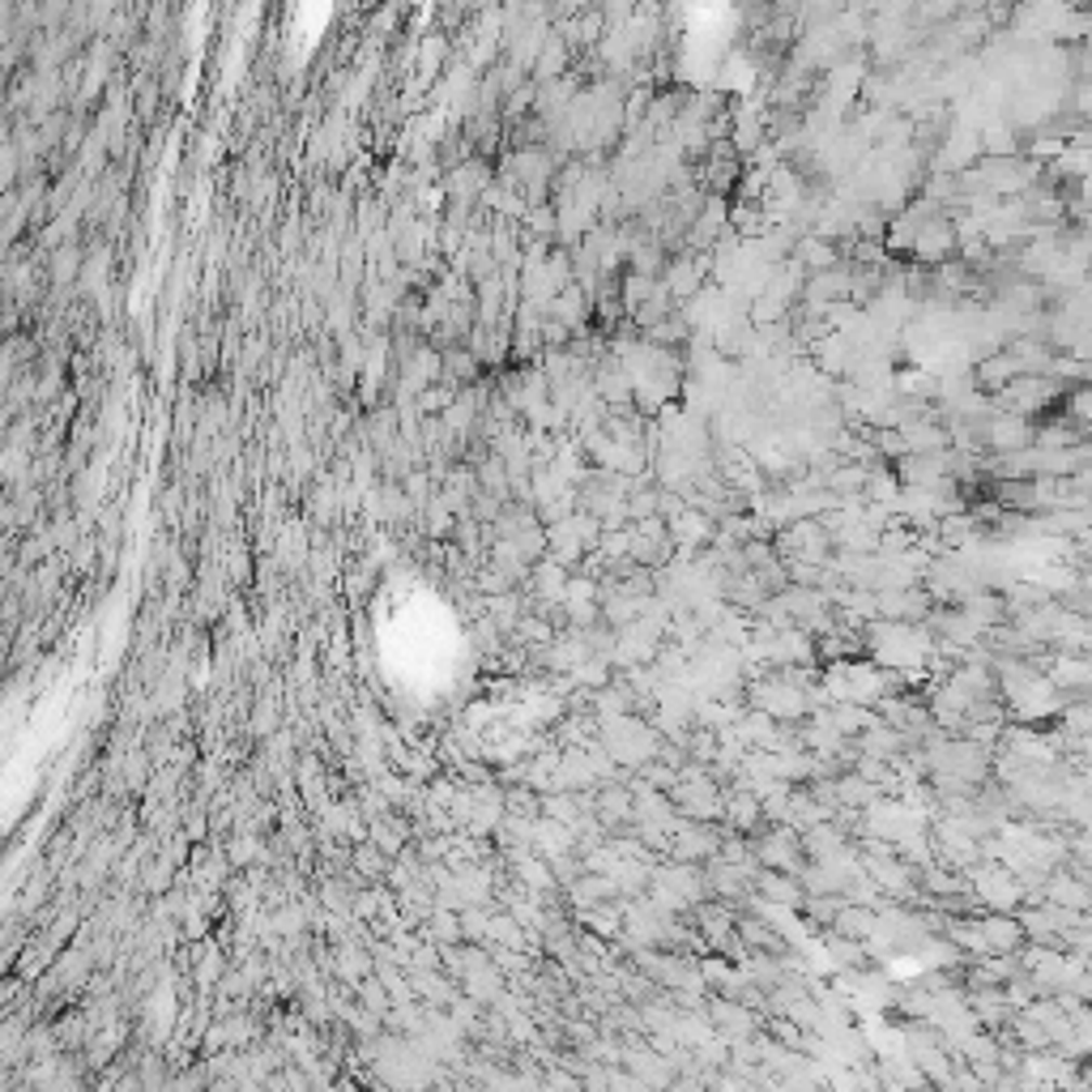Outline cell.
Returning a JSON list of instances; mask_svg holds the SVG:
<instances>
[{
	"label": "cell",
	"mask_w": 1092,
	"mask_h": 1092,
	"mask_svg": "<svg viewBox=\"0 0 1092 1092\" xmlns=\"http://www.w3.org/2000/svg\"><path fill=\"white\" fill-rule=\"evenodd\" d=\"M4 653H9V632H0V662H4Z\"/></svg>",
	"instance_id": "obj_2"
},
{
	"label": "cell",
	"mask_w": 1092,
	"mask_h": 1092,
	"mask_svg": "<svg viewBox=\"0 0 1092 1092\" xmlns=\"http://www.w3.org/2000/svg\"><path fill=\"white\" fill-rule=\"evenodd\" d=\"M632 1071H636V1076H640V1084H645V1080H649V1084H653V1089H662V1084H666V1080H671V1071H666V1067H662V1063H658V1058H653V1054H636V1058H632Z\"/></svg>",
	"instance_id": "obj_1"
}]
</instances>
